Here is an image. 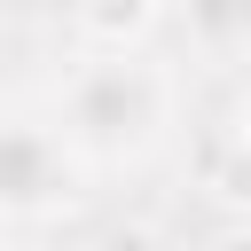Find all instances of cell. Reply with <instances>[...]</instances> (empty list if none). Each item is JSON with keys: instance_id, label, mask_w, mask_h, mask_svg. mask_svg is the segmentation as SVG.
<instances>
[{"instance_id": "cell-1", "label": "cell", "mask_w": 251, "mask_h": 251, "mask_svg": "<svg viewBox=\"0 0 251 251\" xmlns=\"http://www.w3.org/2000/svg\"><path fill=\"white\" fill-rule=\"evenodd\" d=\"M149 110H157V86L141 78V71H126V63H110V71H94L86 86H78V126L86 133H141L149 126Z\"/></svg>"}, {"instance_id": "cell-2", "label": "cell", "mask_w": 251, "mask_h": 251, "mask_svg": "<svg viewBox=\"0 0 251 251\" xmlns=\"http://www.w3.org/2000/svg\"><path fill=\"white\" fill-rule=\"evenodd\" d=\"M47 188H55V149H47V133L0 126V196H8V204H39Z\"/></svg>"}, {"instance_id": "cell-3", "label": "cell", "mask_w": 251, "mask_h": 251, "mask_svg": "<svg viewBox=\"0 0 251 251\" xmlns=\"http://www.w3.org/2000/svg\"><path fill=\"white\" fill-rule=\"evenodd\" d=\"M78 16H86L102 39H126V31L149 24V0H78Z\"/></svg>"}]
</instances>
